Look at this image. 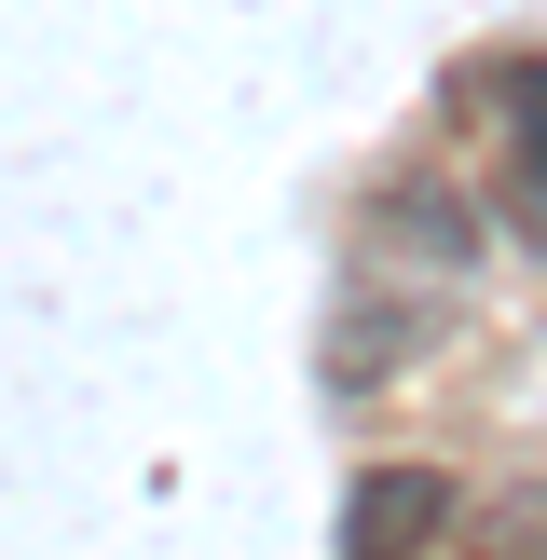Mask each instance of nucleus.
<instances>
[{
	"label": "nucleus",
	"mask_w": 547,
	"mask_h": 560,
	"mask_svg": "<svg viewBox=\"0 0 547 560\" xmlns=\"http://www.w3.org/2000/svg\"><path fill=\"white\" fill-rule=\"evenodd\" d=\"M438 520H452V479L438 465H370L342 492V560H424Z\"/></svg>",
	"instance_id": "obj_1"
},
{
	"label": "nucleus",
	"mask_w": 547,
	"mask_h": 560,
	"mask_svg": "<svg viewBox=\"0 0 547 560\" xmlns=\"http://www.w3.org/2000/svg\"><path fill=\"white\" fill-rule=\"evenodd\" d=\"M424 328H438V315H410V301H356V315L328 328V383L356 397L370 370H397V355H424Z\"/></svg>",
	"instance_id": "obj_2"
},
{
	"label": "nucleus",
	"mask_w": 547,
	"mask_h": 560,
	"mask_svg": "<svg viewBox=\"0 0 547 560\" xmlns=\"http://www.w3.org/2000/svg\"><path fill=\"white\" fill-rule=\"evenodd\" d=\"M507 137H520V206L547 233V69H507Z\"/></svg>",
	"instance_id": "obj_3"
},
{
	"label": "nucleus",
	"mask_w": 547,
	"mask_h": 560,
	"mask_svg": "<svg viewBox=\"0 0 547 560\" xmlns=\"http://www.w3.org/2000/svg\"><path fill=\"white\" fill-rule=\"evenodd\" d=\"M383 233L424 246V260H465V246H479V233H465V206H438V191H397V219H383Z\"/></svg>",
	"instance_id": "obj_4"
}]
</instances>
